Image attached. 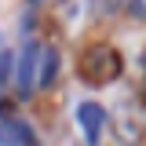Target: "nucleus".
<instances>
[{"label": "nucleus", "instance_id": "f03ea898", "mask_svg": "<svg viewBox=\"0 0 146 146\" xmlns=\"http://www.w3.org/2000/svg\"><path fill=\"white\" fill-rule=\"evenodd\" d=\"M36 62H40V44L26 40L22 51H18V58H15V88H18L22 99H26V95L33 91V84H36Z\"/></svg>", "mask_w": 146, "mask_h": 146}, {"label": "nucleus", "instance_id": "423d86ee", "mask_svg": "<svg viewBox=\"0 0 146 146\" xmlns=\"http://www.w3.org/2000/svg\"><path fill=\"white\" fill-rule=\"evenodd\" d=\"M128 11L135 18H146V0H128Z\"/></svg>", "mask_w": 146, "mask_h": 146}, {"label": "nucleus", "instance_id": "20e7f679", "mask_svg": "<svg viewBox=\"0 0 146 146\" xmlns=\"http://www.w3.org/2000/svg\"><path fill=\"white\" fill-rule=\"evenodd\" d=\"M0 146H36V131L26 121H0Z\"/></svg>", "mask_w": 146, "mask_h": 146}, {"label": "nucleus", "instance_id": "0eeeda50", "mask_svg": "<svg viewBox=\"0 0 146 146\" xmlns=\"http://www.w3.org/2000/svg\"><path fill=\"white\" fill-rule=\"evenodd\" d=\"M11 62H15L11 55H0V84L7 80V70H11Z\"/></svg>", "mask_w": 146, "mask_h": 146}, {"label": "nucleus", "instance_id": "39448f33", "mask_svg": "<svg viewBox=\"0 0 146 146\" xmlns=\"http://www.w3.org/2000/svg\"><path fill=\"white\" fill-rule=\"evenodd\" d=\"M55 73H58V51L55 48H40V62H36V84L40 88H48L55 80Z\"/></svg>", "mask_w": 146, "mask_h": 146}, {"label": "nucleus", "instance_id": "f257e3e1", "mask_svg": "<svg viewBox=\"0 0 146 146\" xmlns=\"http://www.w3.org/2000/svg\"><path fill=\"white\" fill-rule=\"evenodd\" d=\"M80 73H84V80H91V84L117 80L121 77V55L113 51V48H106V44H95L80 58Z\"/></svg>", "mask_w": 146, "mask_h": 146}, {"label": "nucleus", "instance_id": "6e6552de", "mask_svg": "<svg viewBox=\"0 0 146 146\" xmlns=\"http://www.w3.org/2000/svg\"><path fill=\"white\" fill-rule=\"evenodd\" d=\"M117 7V0H99V11H113Z\"/></svg>", "mask_w": 146, "mask_h": 146}, {"label": "nucleus", "instance_id": "7ed1b4c3", "mask_svg": "<svg viewBox=\"0 0 146 146\" xmlns=\"http://www.w3.org/2000/svg\"><path fill=\"white\" fill-rule=\"evenodd\" d=\"M77 124H80V131H84V139H88V146H95L99 139H102V128H106V110L99 106V102H80L77 106Z\"/></svg>", "mask_w": 146, "mask_h": 146}, {"label": "nucleus", "instance_id": "1a4fd4ad", "mask_svg": "<svg viewBox=\"0 0 146 146\" xmlns=\"http://www.w3.org/2000/svg\"><path fill=\"white\" fill-rule=\"evenodd\" d=\"M0 55H7V40H4V33H0Z\"/></svg>", "mask_w": 146, "mask_h": 146}]
</instances>
